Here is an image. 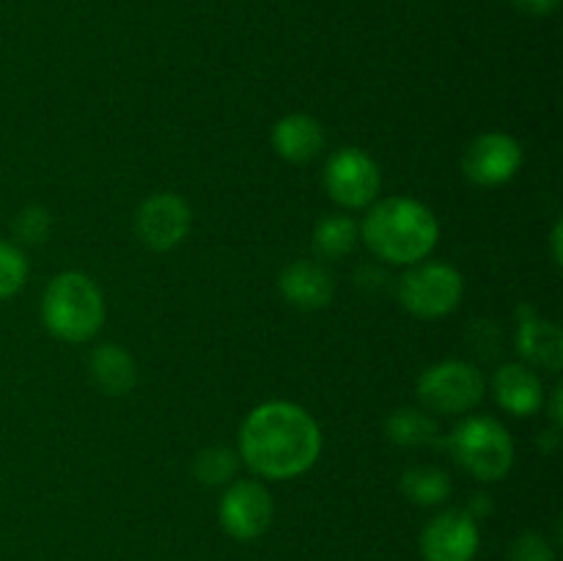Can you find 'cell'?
<instances>
[{
  "label": "cell",
  "instance_id": "cell-26",
  "mask_svg": "<svg viewBox=\"0 0 563 561\" xmlns=\"http://www.w3.org/2000/svg\"><path fill=\"white\" fill-rule=\"evenodd\" d=\"M561 234H563V226H561V220H559V223L553 226V234H550V240H553V258H555V264H561Z\"/></svg>",
  "mask_w": 563,
  "mask_h": 561
},
{
  "label": "cell",
  "instance_id": "cell-9",
  "mask_svg": "<svg viewBox=\"0 0 563 561\" xmlns=\"http://www.w3.org/2000/svg\"><path fill=\"white\" fill-rule=\"evenodd\" d=\"M522 165V146L506 132H484L462 157V170L478 187H500L517 176Z\"/></svg>",
  "mask_w": 563,
  "mask_h": 561
},
{
  "label": "cell",
  "instance_id": "cell-18",
  "mask_svg": "<svg viewBox=\"0 0 563 561\" xmlns=\"http://www.w3.org/2000/svg\"><path fill=\"white\" fill-rule=\"evenodd\" d=\"M401 493L418 506H440L451 495V476L438 465H416L401 476Z\"/></svg>",
  "mask_w": 563,
  "mask_h": 561
},
{
  "label": "cell",
  "instance_id": "cell-4",
  "mask_svg": "<svg viewBox=\"0 0 563 561\" xmlns=\"http://www.w3.org/2000/svg\"><path fill=\"white\" fill-rule=\"evenodd\" d=\"M445 446L465 473L478 482H500L515 465L509 429L489 416H467L445 438Z\"/></svg>",
  "mask_w": 563,
  "mask_h": 561
},
{
  "label": "cell",
  "instance_id": "cell-25",
  "mask_svg": "<svg viewBox=\"0 0 563 561\" xmlns=\"http://www.w3.org/2000/svg\"><path fill=\"white\" fill-rule=\"evenodd\" d=\"M467 515L473 517V520H482V517H487L489 512H493V504H489V498L487 495H473L471 498V504H467Z\"/></svg>",
  "mask_w": 563,
  "mask_h": 561
},
{
  "label": "cell",
  "instance_id": "cell-23",
  "mask_svg": "<svg viewBox=\"0 0 563 561\" xmlns=\"http://www.w3.org/2000/svg\"><path fill=\"white\" fill-rule=\"evenodd\" d=\"M509 561H555V548L548 542V537L528 531L511 542Z\"/></svg>",
  "mask_w": 563,
  "mask_h": 561
},
{
  "label": "cell",
  "instance_id": "cell-12",
  "mask_svg": "<svg viewBox=\"0 0 563 561\" xmlns=\"http://www.w3.org/2000/svg\"><path fill=\"white\" fill-rule=\"evenodd\" d=\"M278 286L286 302L300 308V311H319V308L330 306L335 295L333 273L322 262H313V258H297V262H291L280 273Z\"/></svg>",
  "mask_w": 563,
  "mask_h": 561
},
{
  "label": "cell",
  "instance_id": "cell-5",
  "mask_svg": "<svg viewBox=\"0 0 563 561\" xmlns=\"http://www.w3.org/2000/svg\"><path fill=\"white\" fill-rule=\"evenodd\" d=\"M465 295V278L454 264L418 262L410 264L399 280V302L418 319H440L456 311Z\"/></svg>",
  "mask_w": 563,
  "mask_h": 561
},
{
  "label": "cell",
  "instance_id": "cell-17",
  "mask_svg": "<svg viewBox=\"0 0 563 561\" xmlns=\"http://www.w3.org/2000/svg\"><path fill=\"white\" fill-rule=\"evenodd\" d=\"M357 240H361V226L350 215H328L313 226V253L324 262L350 256Z\"/></svg>",
  "mask_w": 563,
  "mask_h": 561
},
{
  "label": "cell",
  "instance_id": "cell-20",
  "mask_svg": "<svg viewBox=\"0 0 563 561\" xmlns=\"http://www.w3.org/2000/svg\"><path fill=\"white\" fill-rule=\"evenodd\" d=\"M240 468V454L229 446H207L196 454L192 462V476L203 484V487H220V484H231Z\"/></svg>",
  "mask_w": 563,
  "mask_h": 561
},
{
  "label": "cell",
  "instance_id": "cell-13",
  "mask_svg": "<svg viewBox=\"0 0 563 561\" xmlns=\"http://www.w3.org/2000/svg\"><path fill=\"white\" fill-rule=\"evenodd\" d=\"M520 328H517V352L531 366L561 372L563 366V333L555 322L539 317L531 306H520L517 311Z\"/></svg>",
  "mask_w": 563,
  "mask_h": 561
},
{
  "label": "cell",
  "instance_id": "cell-19",
  "mask_svg": "<svg viewBox=\"0 0 563 561\" xmlns=\"http://www.w3.org/2000/svg\"><path fill=\"white\" fill-rule=\"evenodd\" d=\"M385 432H388V438L396 446H427L432 440H438L440 427L427 410L399 407L396 413H390L388 424H385Z\"/></svg>",
  "mask_w": 563,
  "mask_h": 561
},
{
  "label": "cell",
  "instance_id": "cell-22",
  "mask_svg": "<svg viewBox=\"0 0 563 561\" xmlns=\"http://www.w3.org/2000/svg\"><path fill=\"white\" fill-rule=\"evenodd\" d=\"M53 231V215H49L47 207H25L20 215L14 218V237L20 242H27V245H38L44 242Z\"/></svg>",
  "mask_w": 563,
  "mask_h": 561
},
{
  "label": "cell",
  "instance_id": "cell-27",
  "mask_svg": "<svg viewBox=\"0 0 563 561\" xmlns=\"http://www.w3.org/2000/svg\"><path fill=\"white\" fill-rule=\"evenodd\" d=\"M550 416H553L555 429H559V427H561V388H555V394H553V407H550Z\"/></svg>",
  "mask_w": 563,
  "mask_h": 561
},
{
  "label": "cell",
  "instance_id": "cell-14",
  "mask_svg": "<svg viewBox=\"0 0 563 561\" xmlns=\"http://www.w3.org/2000/svg\"><path fill=\"white\" fill-rule=\"evenodd\" d=\"M493 391L498 405L511 416L528 418L544 405L542 377L531 366H522V363L500 366L493 377Z\"/></svg>",
  "mask_w": 563,
  "mask_h": 561
},
{
  "label": "cell",
  "instance_id": "cell-10",
  "mask_svg": "<svg viewBox=\"0 0 563 561\" xmlns=\"http://www.w3.org/2000/svg\"><path fill=\"white\" fill-rule=\"evenodd\" d=\"M192 226V209L176 193H154L137 207L135 231L152 251L163 253L179 245Z\"/></svg>",
  "mask_w": 563,
  "mask_h": 561
},
{
  "label": "cell",
  "instance_id": "cell-7",
  "mask_svg": "<svg viewBox=\"0 0 563 561\" xmlns=\"http://www.w3.org/2000/svg\"><path fill=\"white\" fill-rule=\"evenodd\" d=\"M383 174L372 154L357 146H344L333 152L324 165V190L339 207L363 209L379 196Z\"/></svg>",
  "mask_w": 563,
  "mask_h": 561
},
{
  "label": "cell",
  "instance_id": "cell-16",
  "mask_svg": "<svg viewBox=\"0 0 563 561\" xmlns=\"http://www.w3.org/2000/svg\"><path fill=\"white\" fill-rule=\"evenodd\" d=\"M93 385L108 396H126L137 383V366L119 344H99L88 361Z\"/></svg>",
  "mask_w": 563,
  "mask_h": 561
},
{
  "label": "cell",
  "instance_id": "cell-11",
  "mask_svg": "<svg viewBox=\"0 0 563 561\" xmlns=\"http://www.w3.org/2000/svg\"><path fill=\"white\" fill-rule=\"evenodd\" d=\"M482 534L465 509H445L421 531L423 561H473L478 556Z\"/></svg>",
  "mask_w": 563,
  "mask_h": 561
},
{
  "label": "cell",
  "instance_id": "cell-15",
  "mask_svg": "<svg viewBox=\"0 0 563 561\" xmlns=\"http://www.w3.org/2000/svg\"><path fill=\"white\" fill-rule=\"evenodd\" d=\"M273 148L289 163H308L324 148V130L313 116L289 113L273 127Z\"/></svg>",
  "mask_w": 563,
  "mask_h": 561
},
{
  "label": "cell",
  "instance_id": "cell-21",
  "mask_svg": "<svg viewBox=\"0 0 563 561\" xmlns=\"http://www.w3.org/2000/svg\"><path fill=\"white\" fill-rule=\"evenodd\" d=\"M27 258L20 245L0 240V300H9L25 286Z\"/></svg>",
  "mask_w": 563,
  "mask_h": 561
},
{
  "label": "cell",
  "instance_id": "cell-2",
  "mask_svg": "<svg viewBox=\"0 0 563 561\" xmlns=\"http://www.w3.org/2000/svg\"><path fill=\"white\" fill-rule=\"evenodd\" d=\"M361 240L388 264H418L434 251L440 223L432 209L410 196H390L368 209Z\"/></svg>",
  "mask_w": 563,
  "mask_h": 561
},
{
  "label": "cell",
  "instance_id": "cell-6",
  "mask_svg": "<svg viewBox=\"0 0 563 561\" xmlns=\"http://www.w3.org/2000/svg\"><path fill=\"white\" fill-rule=\"evenodd\" d=\"M484 374L467 361H440L418 380V399L423 410L438 416H465L484 399Z\"/></svg>",
  "mask_w": 563,
  "mask_h": 561
},
{
  "label": "cell",
  "instance_id": "cell-1",
  "mask_svg": "<svg viewBox=\"0 0 563 561\" xmlns=\"http://www.w3.org/2000/svg\"><path fill=\"white\" fill-rule=\"evenodd\" d=\"M236 454L256 476L286 482L317 465L322 454V429L317 418L295 402H264L242 421Z\"/></svg>",
  "mask_w": 563,
  "mask_h": 561
},
{
  "label": "cell",
  "instance_id": "cell-3",
  "mask_svg": "<svg viewBox=\"0 0 563 561\" xmlns=\"http://www.w3.org/2000/svg\"><path fill=\"white\" fill-rule=\"evenodd\" d=\"M42 322L66 344L91 341L104 324V295L86 273H60L42 297Z\"/></svg>",
  "mask_w": 563,
  "mask_h": 561
},
{
  "label": "cell",
  "instance_id": "cell-8",
  "mask_svg": "<svg viewBox=\"0 0 563 561\" xmlns=\"http://www.w3.org/2000/svg\"><path fill=\"white\" fill-rule=\"evenodd\" d=\"M275 515V504L269 490L256 479H234L220 498L218 517L223 531L231 539L251 542L269 528Z\"/></svg>",
  "mask_w": 563,
  "mask_h": 561
},
{
  "label": "cell",
  "instance_id": "cell-24",
  "mask_svg": "<svg viewBox=\"0 0 563 561\" xmlns=\"http://www.w3.org/2000/svg\"><path fill=\"white\" fill-rule=\"evenodd\" d=\"M511 3L520 6L528 14H550L559 6V0H511Z\"/></svg>",
  "mask_w": 563,
  "mask_h": 561
}]
</instances>
